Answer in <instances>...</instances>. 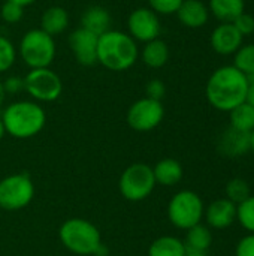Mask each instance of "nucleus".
<instances>
[{
	"label": "nucleus",
	"instance_id": "f257e3e1",
	"mask_svg": "<svg viewBox=\"0 0 254 256\" xmlns=\"http://www.w3.org/2000/svg\"><path fill=\"white\" fill-rule=\"evenodd\" d=\"M249 80L234 64L217 68L208 78L205 96L208 104L222 112H231L238 105L247 102Z\"/></svg>",
	"mask_w": 254,
	"mask_h": 256
},
{
	"label": "nucleus",
	"instance_id": "f03ea898",
	"mask_svg": "<svg viewBox=\"0 0 254 256\" xmlns=\"http://www.w3.org/2000/svg\"><path fill=\"white\" fill-rule=\"evenodd\" d=\"M139 58L136 40L126 32L108 30L97 39V63L112 72L130 69Z\"/></svg>",
	"mask_w": 254,
	"mask_h": 256
},
{
	"label": "nucleus",
	"instance_id": "7ed1b4c3",
	"mask_svg": "<svg viewBox=\"0 0 254 256\" xmlns=\"http://www.w3.org/2000/svg\"><path fill=\"white\" fill-rule=\"evenodd\" d=\"M0 118L6 134L16 140H27L37 135L46 123L45 110L34 100H16L9 104Z\"/></svg>",
	"mask_w": 254,
	"mask_h": 256
},
{
	"label": "nucleus",
	"instance_id": "20e7f679",
	"mask_svg": "<svg viewBox=\"0 0 254 256\" xmlns=\"http://www.w3.org/2000/svg\"><path fill=\"white\" fill-rule=\"evenodd\" d=\"M58 237L61 244L75 255H96L102 246V237L97 226L81 218L67 219L60 226Z\"/></svg>",
	"mask_w": 254,
	"mask_h": 256
},
{
	"label": "nucleus",
	"instance_id": "39448f33",
	"mask_svg": "<svg viewBox=\"0 0 254 256\" xmlns=\"http://www.w3.org/2000/svg\"><path fill=\"white\" fill-rule=\"evenodd\" d=\"M22 62L30 69L49 68L55 58V40L42 28H31L24 33L18 45Z\"/></svg>",
	"mask_w": 254,
	"mask_h": 256
},
{
	"label": "nucleus",
	"instance_id": "423d86ee",
	"mask_svg": "<svg viewBox=\"0 0 254 256\" xmlns=\"http://www.w3.org/2000/svg\"><path fill=\"white\" fill-rule=\"evenodd\" d=\"M205 213V204L202 198L189 189L177 192L168 204V218L169 222L183 231L193 228L198 224H202Z\"/></svg>",
	"mask_w": 254,
	"mask_h": 256
},
{
	"label": "nucleus",
	"instance_id": "0eeeda50",
	"mask_svg": "<svg viewBox=\"0 0 254 256\" xmlns=\"http://www.w3.org/2000/svg\"><path fill=\"white\" fill-rule=\"evenodd\" d=\"M156 188L153 168L145 164H132L127 166L118 182L121 195L132 202H139L148 198Z\"/></svg>",
	"mask_w": 254,
	"mask_h": 256
},
{
	"label": "nucleus",
	"instance_id": "6e6552de",
	"mask_svg": "<svg viewBox=\"0 0 254 256\" xmlns=\"http://www.w3.org/2000/svg\"><path fill=\"white\" fill-rule=\"evenodd\" d=\"M34 196V184L24 174H12L0 180V208L4 212H18L25 208Z\"/></svg>",
	"mask_w": 254,
	"mask_h": 256
},
{
	"label": "nucleus",
	"instance_id": "1a4fd4ad",
	"mask_svg": "<svg viewBox=\"0 0 254 256\" xmlns=\"http://www.w3.org/2000/svg\"><path fill=\"white\" fill-rule=\"evenodd\" d=\"M24 92L34 102H54L61 96L63 82L57 72L49 68L30 69L24 76Z\"/></svg>",
	"mask_w": 254,
	"mask_h": 256
},
{
	"label": "nucleus",
	"instance_id": "9d476101",
	"mask_svg": "<svg viewBox=\"0 0 254 256\" xmlns=\"http://www.w3.org/2000/svg\"><path fill=\"white\" fill-rule=\"evenodd\" d=\"M165 117L162 100L142 98L133 102L127 111V124L138 132H150L156 129Z\"/></svg>",
	"mask_w": 254,
	"mask_h": 256
},
{
	"label": "nucleus",
	"instance_id": "9b49d317",
	"mask_svg": "<svg viewBox=\"0 0 254 256\" xmlns=\"http://www.w3.org/2000/svg\"><path fill=\"white\" fill-rule=\"evenodd\" d=\"M129 34L138 42H150L160 36L162 24L159 15L150 8H136L127 18Z\"/></svg>",
	"mask_w": 254,
	"mask_h": 256
},
{
	"label": "nucleus",
	"instance_id": "f8f14e48",
	"mask_svg": "<svg viewBox=\"0 0 254 256\" xmlns=\"http://www.w3.org/2000/svg\"><path fill=\"white\" fill-rule=\"evenodd\" d=\"M97 34L82 27L76 28L69 36V46L79 64L93 66L97 63Z\"/></svg>",
	"mask_w": 254,
	"mask_h": 256
},
{
	"label": "nucleus",
	"instance_id": "ddd939ff",
	"mask_svg": "<svg viewBox=\"0 0 254 256\" xmlns=\"http://www.w3.org/2000/svg\"><path fill=\"white\" fill-rule=\"evenodd\" d=\"M210 44L217 54L234 56L244 44V38L232 22H220L213 30Z\"/></svg>",
	"mask_w": 254,
	"mask_h": 256
},
{
	"label": "nucleus",
	"instance_id": "4468645a",
	"mask_svg": "<svg viewBox=\"0 0 254 256\" xmlns=\"http://www.w3.org/2000/svg\"><path fill=\"white\" fill-rule=\"evenodd\" d=\"M204 219L211 230H226L237 222V204L228 198H219L205 207Z\"/></svg>",
	"mask_w": 254,
	"mask_h": 256
},
{
	"label": "nucleus",
	"instance_id": "2eb2a0df",
	"mask_svg": "<svg viewBox=\"0 0 254 256\" xmlns=\"http://www.w3.org/2000/svg\"><path fill=\"white\" fill-rule=\"evenodd\" d=\"M219 152L228 158H240L250 152V134L228 128L219 138Z\"/></svg>",
	"mask_w": 254,
	"mask_h": 256
},
{
	"label": "nucleus",
	"instance_id": "dca6fc26",
	"mask_svg": "<svg viewBox=\"0 0 254 256\" xmlns=\"http://www.w3.org/2000/svg\"><path fill=\"white\" fill-rule=\"evenodd\" d=\"M177 16L184 27L201 28L210 20V9L202 0H184L177 10Z\"/></svg>",
	"mask_w": 254,
	"mask_h": 256
},
{
	"label": "nucleus",
	"instance_id": "f3484780",
	"mask_svg": "<svg viewBox=\"0 0 254 256\" xmlns=\"http://www.w3.org/2000/svg\"><path fill=\"white\" fill-rule=\"evenodd\" d=\"M111 21H112V18L106 8L93 4L84 10V14L81 16V27L100 36L105 32L111 30Z\"/></svg>",
	"mask_w": 254,
	"mask_h": 256
},
{
	"label": "nucleus",
	"instance_id": "a211bd4d",
	"mask_svg": "<svg viewBox=\"0 0 254 256\" xmlns=\"http://www.w3.org/2000/svg\"><path fill=\"white\" fill-rule=\"evenodd\" d=\"M153 174L156 178V184L172 188L183 180L184 171L177 159L165 158L153 166Z\"/></svg>",
	"mask_w": 254,
	"mask_h": 256
},
{
	"label": "nucleus",
	"instance_id": "6ab92c4d",
	"mask_svg": "<svg viewBox=\"0 0 254 256\" xmlns=\"http://www.w3.org/2000/svg\"><path fill=\"white\" fill-rule=\"evenodd\" d=\"M69 14L61 6H49L40 16V28L49 36L61 34L69 27Z\"/></svg>",
	"mask_w": 254,
	"mask_h": 256
},
{
	"label": "nucleus",
	"instance_id": "aec40b11",
	"mask_svg": "<svg viewBox=\"0 0 254 256\" xmlns=\"http://www.w3.org/2000/svg\"><path fill=\"white\" fill-rule=\"evenodd\" d=\"M141 60L144 62V64H147L151 69L163 68L169 60V46H168V44L160 38L147 42L144 45L142 51H141Z\"/></svg>",
	"mask_w": 254,
	"mask_h": 256
},
{
	"label": "nucleus",
	"instance_id": "412c9836",
	"mask_svg": "<svg viewBox=\"0 0 254 256\" xmlns=\"http://www.w3.org/2000/svg\"><path fill=\"white\" fill-rule=\"evenodd\" d=\"M187 252L195 254H207V250L213 244V232L204 224H198L193 228L186 231V238L183 240Z\"/></svg>",
	"mask_w": 254,
	"mask_h": 256
},
{
	"label": "nucleus",
	"instance_id": "4be33fe9",
	"mask_svg": "<svg viewBox=\"0 0 254 256\" xmlns=\"http://www.w3.org/2000/svg\"><path fill=\"white\" fill-rule=\"evenodd\" d=\"M210 14L222 22H234L246 12V0H208Z\"/></svg>",
	"mask_w": 254,
	"mask_h": 256
},
{
	"label": "nucleus",
	"instance_id": "5701e85b",
	"mask_svg": "<svg viewBox=\"0 0 254 256\" xmlns=\"http://www.w3.org/2000/svg\"><path fill=\"white\" fill-rule=\"evenodd\" d=\"M187 249L178 237L163 236L150 244L148 256H186Z\"/></svg>",
	"mask_w": 254,
	"mask_h": 256
},
{
	"label": "nucleus",
	"instance_id": "b1692460",
	"mask_svg": "<svg viewBox=\"0 0 254 256\" xmlns=\"http://www.w3.org/2000/svg\"><path fill=\"white\" fill-rule=\"evenodd\" d=\"M229 126L246 134L254 130V106L249 102H244L234 108L229 112Z\"/></svg>",
	"mask_w": 254,
	"mask_h": 256
},
{
	"label": "nucleus",
	"instance_id": "393cba45",
	"mask_svg": "<svg viewBox=\"0 0 254 256\" xmlns=\"http://www.w3.org/2000/svg\"><path fill=\"white\" fill-rule=\"evenodd\" d=\"M234 66L244 75L254 74V44H243L234 54Z\"/></svg>",
	"mask_w": 254,
	"mask_h": 256
},
{
	"label": "nucleus",
	"instance_id": "a878e982",
	"mask_svg": "<svg viewBox=\"0 0 254 256\" xmlns=\"http://www.w3.org/2000/svg\"><path fill=\"white\" fill-rule=\"evenodd\" d=\"M225 192H226V196L225 198H228L229 201H232L237 206L241 204L243 201H246L252 195L249 183L244 178H238V177L228 182Z\"/></svg>",
	"mask_w": 254,
	"mask_h": 256
},
{
	"label": "nucleus",
	"instance_id": "bb28decb",
	"mask_svg": "<svg viewBox=\"0 0 254 256\" xmlns=\"http://www.w3.org/2000/svg\"><path fill=\"white\" fill-rule=\"evenodd\" d=\"M237 222L249 234H254V195L237 206Z\"/></svg>",
	"mask_w": 254,
	"mask_h": 256
},
{
	"label": "nucleus",
	"instance_id": "cd10ccee",
	"mask_svg": "<svg viewBox=\"0 0 254 256\" xmlns=\"http://www.w3.org/2000/svg\"><path fill=\"white\" fill-rule=\"evenodd\" d=\"M16 60V50L13 44L0 34V74L9 70Z\"/></svg>",
	"mask_w": 254,
	"mask_h": 256
},
{
	"label": "nucleus",
	"instance_id": "c85d7f7f",
	"mask_svg": "<svg viewBox=\"0 0 254 256\" xmlns=\"http://www.w3.org/2000/svg\"><path fill=\"white\" fill-rule=\"evenodd\" d=\"M0 16L7 24H16L24 16V8L12 2H4L0 9Z\"/></svg>",
	"mask_w": 254,
	"mask_h": 256
},
{
	"label": "nucleus",
	"instance_id": "c756f323",
	"mask_svg": "<svg viewBox=\"0 0 254 256\" xmlns=\"http://www.w3.org/2000/svg\"><path fill=\"white\" fill-rule=\"evenodd\" d=\"M184 0H148V8L157 15H172L177 14Z\"/></svg>",
	"mask_w": 254,
	"mask_h": 256
},
{
	"label": "nucleus",
	"instance_id": "7c9ffc66",
	"mask_svg": "<svg viewBox=\"0 0 254 256\" xmlns=\"http://www.w3.org/2000/svg\"><path fill=\"white\" fill-rule=\"evenodd\" d=\"M232 24L243 34V38L252 36L254 33V16L249 12H243L238 18H235V21Z\"/></svg>",
	"mask_w": 254,
	"mask_h": 256
},
{
	"label": "nucleus",
	"instance_id": "2f4dec72",
	"mask_svg": "<svg viewBox=\"0 0 254 256\" xmlns=\"http://www.w3.org/2000/svg\"><path fill=\"white\" fill-rule=\"evenodd\" d=\"M145 92H147V98L154 100H162L166 93V86L163 84L162 80H151L148 81Z\"/></svg>",
	"mask_w": 254,
	"mask_h": 256
},
{
	"label": "nucleus",
	"instance_id": "473e14b6",
	"mask_svg": "<svg viewBox=\"0 0 254 256\" xmlns=\"http://www.w3.org/2000/svg\"><path fill=\"white\" fill-rule=\"evenodd\" d=\"M1 84H3V90L6 94H18V93L24 92V78H21L18 75L7 76Z\"/></svg>",
	"mask_w": 254,
	"mask_h": 256
},
{
	"label": "nucleus",
	"instance_id": "72a5a7b5",
	"mask_svg": "<svg viewBox=\"0 0 254 256\" xmlns=\"http://www.w3.org/2000/svg\"><path fill=\"white\" fill-rule=\"evenodd\" d=\"M235 256H254V234H247L238 242Z\"/></svg>",
	"mask_w": 254,
	"mask_h": 256
},
{
	"label": "nucleus",
	"instance_id": "f704fd0d",
	"mask_svg": "<svg viewBox=\"0 0 254 256\" xmlns=\"http://www.w3.org/2000/svg\"><path fill=\"white\" fill-rule=\"evenodd\" d=\"M247 102L254 106V84H250V88H249V94H247Z\"/></svg>",
	"mask_w": 254,
	"mask_h": 256
},
{
	"label": "nucleus",
	"instance_id": "c9c22d12",
	"mask_svg": "<svg viewBox=\"0 0 254 256\" xmlns=\"http://www.w3.org/2000/svg\"><path fill=\"white\" fill-rule=\"evenodd\" d=\"M4 2H12V3H16V4H19V6L25 8V6H28V4L34 3L36 0H4Z\"/></svg>",
	"mask_w": 254,
	"mask_h": 256
},
{
	"label": "nucleus",
	"instance_id": "e433bc0d",
	"mask_svg": "<svg viewBox=\"0 0 254 256\" xmlns=\"http://www.w3.org/2000/svg\"><path fill=\"white\" fill-rule=\"evenodd\" d=\"M4 98H6V93H4L3 84H1V81H0V108H1V105H3V102H4Z\"/></svg>",
	"mask_w": 254,
	"mask_h": 256
},
{
	"label": "nucleus",
	"instance_id": "4c0bfd02",
	"mask_svg": "<svg viewBox=\"0 0 254 256\" xmlns=\"http://www.w3.org/2000/svg\"><path fill=\"white\" fill-rule=\"evenodd\" d=\"M250 152L254 154V130L250 132Z\"/></svg>",
	"mask_w": 254,
	"mask_h": 256
},
{
	"label": "nucleus",
	"instance_id": "58836bf2",
	"mask_svg": "<svg viewBox=\"0 0 254 256\" xmlns=\"http://www.w3.org/2000/svg\"><path fill=\"white\" fill-rule=\"evenodd\" d=\"M6 135V130H4V126H3V123H1V118H0V141L3 140V136Z\"/></svg>",
	"mask_w": 254,
	"mask_h": 256
},
{
	"label": "nucleus",
	"instance_id": "ea45409f",
	"mask_svg": "<svg viewBox=\"0 0 254 256\" xmlns=\"http://www.w3.org/2000/svg\"><path fill=\"white\" fill-rule=\"evenodd\" d=\"M186 256H208L207 254H195V252H187Z\"/></svg>",
	"mask_w": 254,
	"mask_h": 256
},
{
	"label": "nucleus",
	"instance_id": "a19ab883",
	"mask_svg": "<svg viewBox=\"0 0 254 256\" xmlns=\"http://www.w3.org/2000/svg\"><path fill=\"white\" fill-rule=\"evenodd\" d=\"M247 80H249V84H254V74L249 75V76H247Z\"/></svg>",
	"mask_w": 254,
	"mask_h": 256
}]
</instances>
